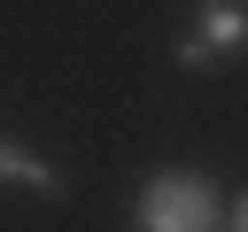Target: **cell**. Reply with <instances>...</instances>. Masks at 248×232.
Wrapping results in <instances>:
<instances>
[{
    "label": "cell",
    "mask_w": 248,
    "mask_h": 232,
    "mask_svg": "<svg viewBox=\"0 0 248 232\" xmlns=\"http://www.w3.org/2000/svg\"><path fill=\"white\" fill-rule=\"evenodd\" d=\"M140 232H217V193L194 170H155L140 193Z\"/></svg>",
    "instance_id": "1"
},
{
    "label": "cell",
    "mask_w": 248,
    "mask_h": 232,
    "mask_svg": "<svg viewBox=\"0 0 248 232\" xmlns=\"http://www.w3.org/2000/svg\"><path fill=\"white\" fill-rule=\"evenodd\" d=\"M248 46V8L240 0H194V31L178 39L186 70H225V54Z\"/></svg>",
    "instance_id": "2"
},
{
    "label": "cell",
    "mask_w": 248,
    "mask_h": 232,
    "mask_svg": "<svg viewBox=\"0 0 248 232\" xmlns=\"http://www.w3.org/2000/svg\"><path fill=\"white\" fill-rule=\"evenodd\" d=\"M0 186H16V193H39V201H62V193H70V178H62L54 162L23 155L16 139H0Z\"/></svg>",
    "instance_id": "3"
},
{
    "label": "cell",
    "mask_w": 248,
    "mask_h": 232,
    "mask_svg": "<svg viewBox=\"0 0 248 232\" xmlns=\"http://www.w3.org/2000/svg\"><path fill=\"white\" fill-rule=\"evenodd\" d=\"M232 232H248V193H240V209H232Z\"/></svg>",
    "instance_id": "4"
}]
</instances>
